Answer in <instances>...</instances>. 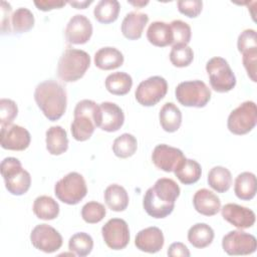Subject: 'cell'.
Here are the masks:
<instances>
[{
	"label": "cell",
	"mask_w": 257,
	"mask_h": 257,
	"mask_svg": "<svg viewBox=\"0 0 257 257\" xmlns=\"http://www.w3.org/2000/svg\"><path fill=\"white\" fill-rule=\"evenodd\" d=\"M193 205L195 210L204 216H214L221 209L219 197L208 189H200L195 193Z\"/></svg>",
	"instance_id": "obj_20"
},
{
	"label": "cell",
	"mask_w": 257,
	"mask_h": 257,
	"mask_svg": "<svg viewBox=\"0 0 257 257\" xmlns=\"http://www.w3.org/2000/svg\"><path fill=\"white\" fill-rule=\"evenodd\" d=\"M101 111L100 130L108 133L118 131L124 122L122 109L114 102L104 101L99 104Z\"/></svg>",
	"instance_id": "obj_19"
},
{
	"label": "cell",
	"mask_w": 257,
	"mask_h": 257,
	"mask_svg": "<svg viewBox=\"0 0 257 257\" xmlns=\"http://www.w3.org/2000/svg\"><path fill=\"white\" fill-rule=\"evenodd\" d=\"M186 157L180 149L161 144L155 147L152 153L153 164L160 170L170 173L182 163Z\"/></svg>",
	"instance_id": "obj_15"
},
{
	"label": "cell",
	"mask_w": 257,
	"mask_h": 257,
	"mask_svg": "<svg viewBox=\"0 0 257 257\" xmlns=\"http://www.w3.org/2000/svg\"><path fill=\"white\" fill-rule=\"evenodd\" d=\"M162 128L168 133L177 132L182 123V112L173 102H166L159 113Z\"/></svg>",
	"instance_id": "obj_25"
},
{
	"label": "cell",
	"mask_w": 257,
	"mask_h": 257,
	"mask_svg": "<svg viewBox=\"0 0 257 257\" xmlns=\"http://www.w3.org/2000/svg\"><path fill=\"white\" fill-rule=\"evenodd\" d=\"M237 47L239 52L243 53L251 49H257V36L254 29H245L238 36Z\"/></svg>",
	"instance_id": "obj_41"
},
{
	"label": "cell",
	"mask_w": 257,
	"mask_h": 257,
	"mask_svg": "<svg viewBox=\"0 0 257 257\" xmlns=\"http://www.w3.org/2000/svg\"><path fill=\"white\" fill-rule=\"evenodd\" d=\"M123 63L122 53L115 47H102L94 54V64L101 70H112Z\"/></svg>",
	"instance_id": "obj_23"
},
{
	"label": "cell",
	"mask_w": 257,
	"mask_h": 257,
	"mask_svg": "<svg viewBox=\"0 0 257 257\" xmlns=\"http://www.w3.org/2000/svg\"><path fill=\"white\" fill-rule=\"evenodd\" d=\"M31 137L29 132L18 124L1 125L0 143L1 147L10 151H24L30 145Z\"/></svg>",
	"instance_id": "obj_14"
},
{
	"label": "cell",
	"mask_w": 257,
	"mask_h": 257,
	"mask_svg": "<svg viewBox=\"0 0 257 257\" xmlns=\"http://www.w3.org/2000/svg\"><path fill=\"white\" fill-rule=\"evenodd\" d=\"M11 5L6 1H1V32L2 34L10 33L11 29Z\"/></svg>",
	"instance_id": "obj_44"
},
{
	"label": "cell",
	"mask_w": 257,
	"mask_h": 257,
	"mask_svg": "<svg viewBox=\"0 0 257 257\" xmlns=\"http://www.w3.org/2000/svg\"><path fill=\"white\" fill-rule=\"evenodd\" d=\"M168 91L167 80L159 75L143 80L137 87L135 96L137 101L144 106H153L161 101Z\"/></svg>",
	"instance_id": "obj_10"
},
{
	"label": "cell",
	"mask_w": 257,
	"mask_h": 257,
	"mask_svg": "<svg viewBox=\"0 0 257 257\" xmlns=\"http://www.w3.org/2000/svg\"><path fill=\"white\" fill-rule=\"evenodd\" d=\"M214 236L213 229L206 223H197L188 231V241L198 249L208 247L213 242Z\"/></svg>",
	"instance_id": "obj_30"
},
{
	"label": "cell",
	"mask_w": 257,
	"mask_h": 257,
	"mask_svg": "<svg viewBox=\"0 0 257 257\" xmlns=\"http://www.w3.org/2000/svg\"><path fill=\"white\" fill-rule=\"evenodd\" d=\"M30 241L36 249L44 253H53L60 249L63 240L56 229L47 224H39L31 231Z\"/></svg>",
	"instance_id": "obj_13"
},
{
	"label": "cell",
	"mask_w": 257,
	"mask_h": 257,
	"mask_svg": "<svg viewBox=\"0 0 257 257\" xmlns=\"http://www.w3.org/2000/svg\"><path fill=\"white\" fill-rule=\"evenodd\" d=\"M120 5L116 0H101L93 10L94 18L103 24L114 22L119 14Z\"/></svg>",
	"instance_id": "obj_33"
},
{
	"label": "cell",
	"mask_w": 257,
	"mask_h": 257,
	"mask_svg": "<svg viewBox=\"0 0 257 257\" xmlns=\"http://www.w3.org/2000/svg\"><path fill=\"white\" fill-rule=\"evenodd\" d=\"M1 175L5 182L7 191L14 196L25 194L31 185L30 174L22 168L20 161L16 158H5L1 162Z\"/></svg>",
	"instance_id": "obj_5"
},
{
	"label": "cell",
	"mask_w": 257,
	"mask_h": 257,
	"mask_svg": "<svg viewBox=\"0 0 257 257\" xmlns=\"http://www.w3.org/2000/svg\"><path fill=\"white\" fill-rule=\"evenodd\" d=\"M211 87L217 92H228L236 85V76L226 59L216 56L206 64Z\"/></svg>",
	"instance_id": "obj_8"
},
{
	"label": "cell",
	"mask_w": 257,
	"mask_h": 257,
	"mask_svg": "<svg viewBox=\"0 0 257 257\" xmlns=\"http://www.w3.org/2000/svg\"><path fill=\"white\" fill-rule=\"evenodd\" d=\"M93 248V240L90 235L84 232L73 234L68 241V249L75 255L87 256Z\"/></svg>",
	"instance_id": "obj_36"
},
{
	"label": "cell",
	"mask_w": 257,
	"mask_h": 257,
	"mask_svg": "<svg viewBox=\"0 0 257 257\" xmlns=\"http://www.w3.org/2000/svg\"><path fill=\"white\" fill-rule=\"evenodd\" d=\"M220 210L223 219L236 228L247 229L255 224V213L249 208L234 203H228Z\"/></svg>",
	"instance_id": "obj_17"
},
{
	"label": "cell",
	"mask_w": 257,
	"mask_h": 257,
	"mask_svg": "<svg viewBox=\"0 0 257 257\" xmlns=\"http://www.w3.org/2000/svg\"><path fill=\"white\" fill-rule=\"evenodd\" d=\"M149 42L158 47L173 45V32L171 25L164 21H155L150 24L147 30Z\"/></svg>",
	"instance_id": "obj_22"
},
{
	"label": "cell",
	"mask_w": 257,
	"mask_h": 257,
	"mask_svg": "<svg viewBox=\"0 0 257 257\" xmlns=\"http://www.w3.org/2000/svg\"><path fill=\"white\" fill-rule=\"evenodd\" d=\"M257 122V107L254 101L247 100L233 109L227 119L228 130L237 136L251 132Z\"/></svg>",
	"instance_id": "obj_9"
},
{
	"label": "cell",
	"mask_w": 257,
	"mask_h": 257,
	"mask_svg": "<svg viewBox=\"0 0 257 257\" xmlns=\"http://www.w3.org/2000/svg\"><path fill=\"white\" fill-rule=\"evenodd\" d=\"M194 59L193 49L187 44L173 45L170 52V61L176 67L189 66Z\"/></svg>",
	"instance_id": "obj_37"
},
{
	"label": "cell",
	"mask_w": 257,
	"mask_h": 257,
	"mask_svg": "<svg viewBox=\"0 0 257 257\" xmlns=\"http://www.w3.org/2000/svg\"><path fill=\"white\" fill-rule=\"evenodd\" d=\"M256 177L251 172H243L235 179L234 192L238 199L252 200L256 195Z\"/></svg>",
	"instance_id": "obj_26"
},
{
	"label": "cell",
	"mask_w": 257,
	"mask_h": 257,
	"mask_svg": "<svg viewBox=\"0 0 257 257\" xmlns=\"http://www.w3.org/2000/svg\"><path fill=\"white\" fill-rule=\"evenodd\" d=\"M180 192V187L174 180L161 178L157 180L153 187L147 190L143 207L147 214L153 218H166L173 212Z\"/></svg>",
	"instance_id": "obj_1"
},
{
	"label": "cell",
	"mask_w": 257,
	"mask_h": 257,
	"mask_svg": "<svg viewBox=\"0 0 257 257\" xmlns=\"http://www.w3.org/2000/svg\"><path fill=\"white\" fill-rule=\"evenodd\" d=\"M90 65V56L87 52L75 48H67L59 58L57 65L58 77L64 82H73L80 79Z\"/></svg>",
	"instance_id": "obj_4"
},
{
	"label": "cell",
	"mask_w": 257,
	"mask_h": 257,
	"mask_svg": "<svg viewBox=\"0 0 257 257\" xmlns=\"http://www.w3.org/2000/svg\"><path fill=\"white\" fill-rule=\"evenodd\" d=\"M33 13L24 7L16 9L11 16V29L15 33H24L34 26Z\"/></svg>",
	"instance_id": "obj_34"
},
{
	"label": "cell",
	"mask_w": 257,
	"mask_h": 257,
	"mask_svg": "<svg viewBox=\"0 0 257 257\" xmlns=\"http://www.w3.org/2000/svg\"><path fill=\"white\" fill-rule=\"evenodd\" d=\"M222 248L228 255H249L256 251L257 241L252 234L234 230L223 237Z\"/></svg>",
	"instance_id": "obj_11"
},
{
	"label": "cell",
	"mask_w": 257,
	"mask_h": 257,
	"mask_svg": "<svg viewBox=\"0 0 257 257\" xmlns=\"http://www.w3.org/2000/svg\"><path fill=\"white\" fill-rule=\"evenodd\" d=\"M18 107L15 101L9 98L0 99V123L1 125L11 124L17 116Z\"/></svg>",
	"instance_id": "obj_40"
},
{
	"label": "cell",
	"mask_w": 257,
	"mask_h": 257,
	"mask_svg": "<svg viewBox=\"0 0 257 257\" xmlns=\"http://www.w3.org/2000/svg\"><path fill=\"white\" fill-rule=\"evenodd\" d=\"M138 149L137 139L131 134H122L117 137L112 144L113 154L120 159L132 157Z\"/></svg>",
	"instance_id": "obj_35"
},
{
	"label": "cell",
	"mask_w": 257,
	"mask_h": 257,
	"mask_svg": "<svg viewBox=\"0 0 257 257\" xmlns=\"http://www.w3.org/2000/svg\"><path fill=\"white\" fill-rule=\"evenodd\" d=\"M243 65L247 71L248 76L256 82V64H257V49H251L242 53Z\"/></svg>",
	"instance_id": "obj_43"
},
{
	"label": "cell",
	"mask_w": 257,
	"mask_h": 257,
	"mask_svg": "<svg viewBox=\"0 0 257 257\" xmlns=\"http://www.w3.org/2000/svg\"><path fill=\"white\" fill-rule=\"evenodd\" d=\"M127 2L130 4L136 6V7H143V6H145V5H147L149 3V1H137V2H135V1H127Z\"/></svg>",
	"instance_id": "obj_48"
},
{
	"label": "cell",
	"mask_w": 257,
	"mask_h": 257,
	"mask_svg": "<svg viewBox=\"0 0 257 257\" xmlns=\"http://www.w3.org/2000/svg\"><path fill=\"white\" fill-rule=\"evenodd\" d=\"M168 255L171 257H178V256H182V257H189L190 256V251L188 249V247L183 244L182 242H175L172 243L168 249Z\"/></svg>",
	"instance_id": "obj_46"
},
{
	"label": "cell",
	"mask_w": 257,
	"mask_h": 257,
	"mask_svg": "<svg viewBox=\"0 0 257 257\" xmlns=\"http://www.w3.org/2000/svg\"><path fill=\"white\" fill-rule=\"evenodd\" d=\"M101 235L106 246L112 250H121L130 242L127 223L119 218L109 219L101 228Z\"/></svg>",
	"instance_id": "obj_12"
},
{
	"label": "cell",
	"mask_w": 257,
	"mask_h": 257,
	"mask_svg": "<svg viewBox=\"0 0 257 257\" xmlns=\"http://www.w3.org/2000/svg\"><path fill=\"white\" fill-rule=\"evenodd\" d=\"M46 149L50 155L59 156L68 149V139L66 131L60 125L50 126L46 131Z\"/></svg>",
	"instance_id": "obj_24"
},
{
	"label": "cell",
	"mask_w": 257,
	"mask_h": 257,
	"mask_svg": "<svg viewBox=\"0 0 257 257\" xmlns=\"http://www.w3.org/2000/svg\"><path fill=\"white\" fill-rule=\"evenodd\" d=\"M73 121L70 125L71 135L78 142L87 141L95 127L100 126V106L91 99H82L77 102L73 112Z\"/></svg>",
	"instance_id": "obj_3"
},
{
	"label": "cell",
	"mask_w": 257,
	"mask_h": 257,
	"mask_svg": "<svg viewBox=\"0 0 257 257\" xmlns=\"http://www.w3.org/2000/svg\"><path fill=\"white\" fill-rule=\"evenodd\" d=\"M106 214L105 207L95 201L86 203L81 209V217L84 222L88 224H95L100 222Z\"/></svg>",
	"instance_id": "obj_38"
},
{
	"label": "cell",
	"mask_w": 257,
	"mask_h": 257,
	"mask_svg": "<svg viewBox=\"0 0 257 257\" xmlns=\"http://www.w3.org/2000/svg\"><path fill=\"white\" fill-rule=\"evenodd\" d=\"M104 202L106 206L114 211H124L128 205V195L123 187L117 184L109 185L104 191Z\"/></svg>",
	"instance_id": "obj_27"
},
{
	"label": "cell",
	"mask_w": 257,
	"mask_h": 257,
	"mask_svg": "<svg viewBox=\"0 0 257 257\" xmlns=\"http://www.w3.org/2000/svg\"><path fill=\"white\" fill-rule=\"evenodd\" d=\"M175 176L184 185H192L199 181L202 175V169L195 160L185 158L182 163L175 169Z\"/></svg>",
	"instance_id": "obj_28"
},
{
	"label": "cell",
	"mask_w": 257,
	"mask_h": 257,
	"mask_svg": "<svg viewBox=\"0 0 257 257\" xmlns=\"http://www.w3.org/2000/svg\"><path fill=\"white\" fill-rule=\"evenodd\" d=\"M177 100L184 106L204 107L211 98V89L202 80L180 82L175 90Z\"/></svg>",
	"instance_id": "obj_7"
},
{
	"label": "cell",
	"mask_w": 257,
	"mask_h": 257,
	"mask_svg": "<svg viewBox=\"0 0 257 257\" xmlns=\"http://www.w3.org/2000/svg\"><path fill=\"white\" fill-rule=\"evenodd\" d=\"M208 184L217 193L227 192L232 185L231 172L221 166L212 168L208 174Z\"/></svg>",
	"instance_id": "obj_32"
},
{
	"label": "cell",
	"mask_w": 257,
	"mask_h": 257,
	"mask_svg": "<svg viewBox=\"0 0 257 257\" xmlns=\"http://www.w3.org/2000/svg\"><path fill=\"white\" fill-rule=\"evenodd\" d=\"M64 34L67 43L84 44L92 35V24L84 15L76 14L68 21Z\"/></svg>",
	"instance_id": "obj_16"
},
{
	"label": "cell",
	"mask_w": 257,
	"mask_h": 257,
	"mask_svg": "<svg viewBox=\"0 0 257 257\" xmlns=\"http://www.w3.org/2000/svg\"><path fill=\"white\" fill-rule=\"evenodd\" d=\"M165 243L164 234L158 227H148L141 230L135 239L136 247L147 253L159 252Z\"/></svg>",
	"instance_id": "obj_18"
},
{
	"label": "cell",
	"mask_w": 257,
	"mask_h": 257,
	"mask_svg": "<svg viewBox=\"0 0 257 257\" xmlns=\"http://www.w3.org/2000/svg\"><path fill=\"white\" fill-rule=\"evenodd\" d=\"M54 194L62 203L76 205L87 194L85 180L79 173H68L55 184Z\"/></svg>",
	"instance_id": "obj_6"
},
{
	"label": "cell",
	"mask_w": 257,
	"mask_h": 257,
	"mask_svg": "<svg viewBox=\"0 0 257 257\" xmlns=\"http://www.w3.org/2000/svg\"><path fill=\"white\" fill-rule=\"evenodd\" d=\"M104 85L107 91L111 94L124 95L132 88L133 79L130 74L123 71H117L107 75L104 81Z\"/></svg>",
	"instance_id": "obj_31"
},
{
	"label": "cell",
	"mask_w": 257,
	"mask_h": 257,
	"mask_svg": "<svg viewBox=\"0 0 257 257\" xmlns=\"http://www.w3.org/2000/svg\"><path fill=\"white\" fill-rule=\"evenodd\" d=\"M34 99L43 114L51 121L59 119L66 110V91L56 80L48 79L37 84Z\"/></svg>",
	"instance_id": "obj_2"
},
{
	"label": "cell",
	"mask_w": 257,
	"mask_h": 257,
	"mask_svg": "<svg viewBox=\"0 0 257 257\" xmlns=\"http://www.w3.org/2000/svg\"><path fill=\"white\" fill-rule=\"evenodd\" d=\"M34 215L41 220L49 221L55 219L59 214L58 203L50 196H39L37 197L32 206Z\"/></svg>",
	"instance_id": "obj_29"
},
{
	"label": "cell",
	"mask_w": 257,
	"mask_h": 257,
	"mask_svg": "<svg viewBox=\"0 0 257 257\" xmlns=\"http://www.w3.org/2000/svg\"><path fill=\"white\" fill-rule=\"evenodd\" d=\"M149 22V16L142 12H130L121 22L122 35L130 40L140 39L145 26Z\"/></svg>",
	"instance_id": "obj_21"
},
{
	"label": "cell",
	"mask_w": 257,
	"mask_h": 257,
	"mask_svg": "<svg viewBox=\"0 0 257 257\" xmlns=\"http://www.w3.org/2000/svg\"><path fill=\"white\" fill-rule=\"evenodd\" d=\"M171 28L173 32V45L176 44H187L191 40V27L188 23L182 20H173L171 23Z\"/></svg>",
	"instance_id": "obj_39"
},
{
	"label": "cell",
	"mask_w": 257,
	"mask_h": 257,
	"mask_svg": "<svg viewBox=\"0 0 257 257\" xmlns=\"http://www.w3.org/2000/svg\"><path fill=\"white\" fill-rule=\"evenodd\" d=\"M92 3V1H69L68 4L75 7L76 9H84L87 6H89Z\"/></svg>",
	"instance_id": "obj_47"
},
{
	"label": "cell",
	"mask_w": 257,
	"mask_h": 257,
	"mask_svg": "<svg viewBox=\"0 0 257 257\" xmlns=\"http://www.w3.org/2000/svg\"><path fill=\"white\" fill-rule=\"evenodd\" d=\"M65 4H66V2L58 1V0L34 1V5L37 7V9H39L41 11H50V10H53V9H60Z\"/></svg>",
	"instance_id": "obj_45"
},
{
	"label": "cell",
	"mask_w": 257,
	"mask_h": 257,
	"mask_svg": "<svg viewBox=\"0 0 257 257\" xmlns=\"http://www.w3.org/2000/svg\"><path fill=\"white\" fill-rule=\"evenodd\" d=\"M177 5L180 13L189 18H195L201 13L203 2L200 0H181L178 1Z\"/></svg>",
	"instance_id": "obj_42"
}]
</instances>
